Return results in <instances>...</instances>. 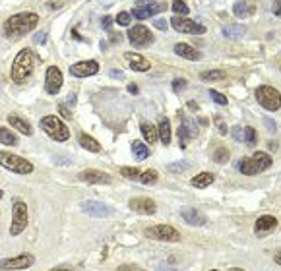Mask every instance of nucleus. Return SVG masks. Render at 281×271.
Here are the masks:
<instances>
[{
	"mask_svg": "<svg viewBox=\"0 0 281 271\" xmlns=\"http://www.w3.org/2000/svg\"><path fill=\"white\" fill-rule=\"evenodd\" d=\"M157 138L161 140L163 146H169V144H171V122H169V119H161L159 130H157Z\"/></svg>",
	"mask_w": 281,
	"mask_h": 271,
	"instance_id": "nucleus-25",
	"label": "nucleus"
},
{
	"mask_svg": "<svg viewBox=\"0 0 281 271\" xmlns=\"http://www.w3.org/2000/svg\"><path fill=\"white\" fill-rule=\"evenodd\" d=\"M183 128L187 130L190 138H196V136H198V128H196V124L192 122L190 117H183Z\"/></svg>",
	"mask_w": 281,
	"mask_h": 271,
	"instance_id": "nucleus-34",
	"label": "nucleus"
},
{
	"mask_svg": "<svg viewBox=\"0 0 281 271\" xmlns=\"http://www.w3.org/2000/svg\"><path fill=\"white\" fill-rule=\"evenodd\" d=\"M163 10H167V6L163 2H159V4L157 2H138L130 16H134L136 20H148V18L156 16Z\"/></svg>",
	"mask_w": 281,
	"mask_h": 271,
	"instance_id": "nucleus-12",
	"label": "nucleus"
},
{
	"mask_svg": "<svg viewBox=\"0 0 281 271\" xmlns=\"http://www.w3.org/2000/svg\"><path fill=\"white\" fill-rule=\"evenodd\" d=\"M146 237L154 239V241H163V242H179L181 241V233L171 227V225H154L150 229H146Z\"/></svg>",
	"mask_w": 281,
	"mask_h": 271,
	"instance_id": "nucleus-8",
	"label": "nucleus"
},
{
	"mask_svg": "<svg viewBox=\"0 0 281 271\" xmlns=\"http://www.w3.org/2000/svg\"><path fill=\"white\" fill-rule=\"evenodd\" d=\"M41 128L47 132V136L51 138V140H55V142H66L68 138H70V130L66 128V124H64L59 117H43L41 119Z\"/></svg>",
	"mask_w": 281,
	"mask_h": 271,
	"instance_id": "nucleus-4",
	"label": "nucleus"
},
{
	"mask_svg": "<svg viewBox=\"0 0 281 271\" xmlns=\"http://www.w3.org/2000/svg\"><path fill=\"white\" fill-rule=\"evenodd\" d=\"M35 264V258L31 254H20L16 258H8V260H2L0 262V270L2 271H18V270H28Z\"/></svg>",
	"mask_w": 281,
	"mask_h": 271,
	"instance_id": "nucleus-11",
	"label": "nucleus"
},
{
	"mask_svg": "<svg viewBox=\"0 0 281 271\" xmlns=\"http://www.w3.org/2000/svg\"><path fill=\"white\" fill-rule=\"evenodd\" d=\"M39 24V16L35 12H22V14H14L4 22V35L6 39H20L24 35H28L33 28Z\"/></svg>",
	"mask_w": 281,
	"mask_h": 271,
	"instance_id": "nucleus-1",
	"label": "nucleus"
},
{
	"mask_svg": "<svg viewBox=\"0 0 281 271\" xmlns=\"http://www.w3.org/2000/svg\"><path fill=\"white\" fill-rule=\"evenodd\" d=\"M0 165L12 173H18V175L33 173V163H30L28 159H24L20 155L10 153V151H0Z\"/></svg>",
	"mask_w": 281,
	"mask_h": 271,
	"instance_id": "nucleus-5",
	"label": "nucleus"
},
{
	"mask_svg": "<svg viewBox=\"0 0 281 271\" xmlns=\"http://www.w3.org/2000/svg\"><path fill=\"white\" fill-rule=\"evenodd\" d=\"M187 140H188V132L181 126V128H179V142H181V148H187Z\"/></svg>",
	"mask_w": 281,
	"mask_h": 271,
	"instance_id": "nucleus-42",
	"label": "nucleus"
},
{
	"mask_svg": "<svg viewBox=\"0 0 281 271\" xmlns=\"http://www.w3.org/2000/svg\"><path fill=\"white\" fill-rule=\"evenodd\" d=\"M181 217L187 221L188 225H192V227H204V225L208 223V219H206L200 211L192 210V208H183V210H181Z\"/></svg>",
	"mask_w": 281,
	"mask_h": 271,
	"instance_id": "nucleus-21",
	"label": "nucleus"
},
{
	"mask_svg": "<svg viewBox=\"0 0 281 271\" xmlns=\"http://www.w3.org/2000/svg\"><path fill=\"white\" fill-rule=\"evenodd\" d=\"M62 72H61V68L59 66H49V70H47V74H45V90L49 95H57L61 88H62Z\"/></svg>",
	"mask_w": 281,
	"mask_h": 271,
	"instance_id": "nucleus-14",
	"label": "nucleus"
},
{
	"mask_svg": "<svg viewBox=\"0 0 281 271\" xmlns=\"http://www.w3.org/2000/svg\"><path fill=\"white\" fill-rule=\"evenodd\" d=\"M101 26H103V30H111V26H113V18L111 16H105L103 20H101Z\"/></svg>",
	"mask_w": 281,
	"mask_h": 271,
	"instance_id": "nucleus-46",
	"label": "nucleus"
},
{
	"mask_svg": "<svg viewBox=\"0 0 281 271\" xmlns=\"http://www.w3.org/2000/svg\"><path fill=\"white\" fill-rule=\"evenodd\" d=\"M33 41H35L37 45H45V43H47V35H45L43 31H39V33L33 35Z\"/></svg>",
	"mask_w": 281,
	"mask_h": 271,
	"instance_id": "nucleus-44",
	"label": "nucleus"
},
{
	"mask_svg": "<svg viewBox=\"0 0 281 271\" xmlns=\"http://www.w3.org/2000/svg\"><path fill=\"white\" fill-rule=\"evenodd\" d=\"M175 55H179L181 59H187V60H200L202 55L198 49H194L192 45L188 43H177L175 45Z\"/></svg>",
	"mask_w": 281,
	"mask_h": 271,
	"instance_id": "nucleus-23",
	"label": "nucleus"
},
{
	"mask_svg": "<svg viewBox=\"0 0 281 271\" xmlns=\"http://www.w3.org/2000/svg\"><path fill=\"white\" fill-rule=\"evenodd\" d=\"M272 163H274V161H272V157H270L268 153L256 151L250 159L247 157V159H241V161H239V171H241L243 175H247V177H252V175H258V173L270 169Z\"/></svg>",
	"mask_w": 281,
	"mask_h": 271,
	"instance_id": "nucleus-3",
	"label": "nucleus"
},
{
	"mask_svg": "<svg viewBox=\"0 0 281 271\" xmlns=\"http://www.w3.org/2000/svg\"><path fill=\"white\" fill-rule=\"evenodd\" d=\"M229 271H245V270H241V268H233V270H229Z\"/></svg>",
	"mask_w": 281,
	"mask_h": 271,
	"instance_id": "nucleus-59",
	"label": "nucleus"
},
{
	"mask_svg": "<svg viewBox=\"0 0 281 271\" xmlns=\"http://www.w3.org/2000/svg\"><path fill=\"white\" fill-rule=\"evenodd\" d=\"M243 140L249 144V146H254L256 144V130L254 128H243Z\"/></svg>",
	"mask_w": 281,
	"mask_h": 271,
	"instance_id": "nucleus-36",
	"label": "nucleus"
},
{
	"mask_svg": "<svg viewBox=\"0 0 281 271\" xmlns=\"http://www.w3.org/2000/svg\"><path fill=\"white\" fill-rule=\"evenodd\" d=\"M0 144H4V146H16L18 138L14 136V132H10L6 128H0Z\"/></svg>",
	"mask_w": 281,
	"mask_h": 271,
	"instance_id": "nucleus-31",
	"label": "nucleus"
},
{
	"mask_svg": "<svg viewBox=\"0 0 281 271\" xmlns=\"http://www.w3.org/2000/svg\"><path fill=\"white\" fill-rule=\"evenodd\" d=\"M188 167V161H177V163H169L167 165V171H171V173H183V171H187Z\"/></svg>",
	"mask_w": 281,
	"mask_h": 271,
	"instance_id": "nucleus-35",
	"label": "nucleus"
},
{
	"mask_svg": "<svg viewBox=\"0 0 281 271\" xmlns=\"http://www.w3.org/2000/svg\"><path fill=\"white\" fill-rule=\"evenodd\" d=\"M109 76H111V78H115V80H123V78H125V74H123L121 70H111V72H109Z\"/></svg>",
	"mask_w": 281,
	"mask_h": 271,
	"instance_id": "nucleus-50",
	"label": "nucleus"
},
{
	"mask_svg": "<svg viewBox=\"0 0 281 271\" xmlns=\"http://www.w3.org/2000/svg\"><path fill=\"white\" fill-rule=\"evenodd\" d=\"M66 105H68V107H74V105H76V93H70V95H68Z\"/></svg>",
	"mask_w": 281,
	"mask_h": 271,
	"instance_id": "nucleus-51",
	"label": "nucleus"
},
{
	"mask_svg": "<svg viewBox=\"0 0 281 271\" xmlns=\"http://www.w3.org/2000/svg\"><path fill=\"white\" fill-rule=\"evenodd\" d=\"M221 33H223L227 39H239V37H243V35L247 33V28L241 26V24H229V26L223 28Z\"/></svg>",
	"mask_w": 281,
	"mask_h": 271,
	"instance_id": "nucleus-26",
	"label": "nucleus"
},
{
	"mask_svg": "<svg viewBox=\"0 0 281 271\" xmlns=\"http://www.w3.org/2000/svg\"><path fill=\"white\" fill-rule=\"evenodd\" d=\"M231 134H233V138H235L237 142H243V128H241V126H235V128L231 130Z\"/></svg>",
	"mask_w": 281,
	"mask_h": 271,
	"instance_id": "nucleus-45",
	"label": "nucleus"
},
{
	"mask_svg": "<svg viewBox=\"0 0 281 271\" xmlns=\"http://www.w3.org/2000/svg\"><path fill=\"white\" fill-rule=\"evenodd\" d=\"M256 101L260 103V107H264L266 111H280L281 107V95L278 90H274L272 86H260L256 90Z\"/></svg>",
	"mask_w": 281,
	"mask_h": 271,
	"instance_id": "nucleus-7",
	"label": "nucleus"
},
{
	"mask_svg": "<svg viewBox=\"0 0 281 271\" xmlns=\"http://www.w3.org/2000/svg\"><path fill=\"white\" fill-rule=\"evenodd\" d=\"M254 12H256L254 4H249V2H235L233 4V14L237 18H250Z\"/></svg>",
	"mask_w": 281,
	"mask_h": 271,
	"instance_id": "nucleus-24",
	"label": "nucleus"
},
{
	"mask_svg": "<svg viewBox=\"0 0 281 271\" xmlns=\"http://www.w3.org/2000/svg\"><path fill=\"white\" fill-rule=\"evenodd\" d=\"M37 62H39V59L35 57L33 51L22 49V51L18 53V57L14 59V62H12V72H10L12 80H14L16 84H26L33 76Z\"/></svg>",
	"mask_w": 281,
	"mask_h": 271,
	"instance_id": "nucleus-2",
	"label": "nucleus"
},
{
	"mask_svg": "<svg viewBox=\"0 0 281 271\" xmlns=\"http://www.w3.org/2000/svg\"><path fill=\"white\" fill-rule=\"evenodd\" d=\"M188 4L187 2H183V0H175L173 2V12H177V14H188Z\"/></svg>",
	"mask_w": 281,
	"mask_h": 271,
	"instance_id": "nucleus-37",
	"label": "nucleus"
},
{
	"mask_svg": "<svg viewBox=\"0 0 281 271\" xmlns=\"http://www.w3.org/2000/svg\"><path fill=\"white\" fill-rule=\"evenodd\" d=\"M216 181V177H214V173H200V175H196L194 179H192V186L194 188H208L210 184H214Z\"/></svg>",
	"mask_w": 281,
	"mask_h": 271,
	"instance_id": "nucleus-27",
	"label": "nucleus"
},
{
	"mask_svg": "<svg viewBox=\"0 0 281 271\" xmlns=\"http://www.w3.org/2000/svg\"><path fill=\"white\" fill-rule=\"evenodd\" d=\"M212 271H218V270H212Z\"/></svg>",
	"mask_w": 281,
	"mask_h": 271,
	"instance_id": "nucleus-61",
	"label": "nucleus"
},
{
	"mask_svg": "<svg viewBox=\"0 0 281 271\" xmlns=\"http://www.w3.org/2000/svg\"><path fill=\"white\" fill-rule=\"evenodd\" d=\"M198 122H200V124H204V126H208V120H206L204 117H200V119H198Z\"/></svg>",
	"mask_w": 281,
	"mask_h": 271,
	"instance_id": "nucleus-56",
	"label": "nucleus"
},
{
	"mask_svg": "<svg viewBox=\"0 0 281 271\" xmlns=\"http://www.w3.org/2000/svg\"><path fill=\"white\" fill-rule=\"evenodd\" d=\"M210 97L218 103V105H221V107H225L227 105V97L223 95V93H219V91H216V90H210Z\"/></svg>",
	"mask_w": 281,
	"mask_h": 271,
	"instance_id": "nucleus-38",
	"label": "nucleus"
},
{
	"mask_svg": "<svg viewBox=\"0 0 281 271\" xmlns=\"http://www.w3.org/2000/svg\"><path fill=\"white\" fill-rule=\"evenodd\" d=\"M2 196H4V192H2V190H0V200H2Z\"/></svg>",
	"mask_w": 281,
	"mask_h": 271,
	"instance_id": "nucleus-60",
	"label": "nucleus"
},
{
	"mask_svg": "<svg viewBox=\"0 0 281 271\" xmlns=\"http://www.w3.org/2000/svg\"><path fill=\"white\" fill-rule=\"evenodd\" d=\"M82 211L92 215V217H109L113 215V210L109 206H105L103 202H95V200H88L82 204Z\"/></svg>",
	"mask_w": 281,
	"mask_h": 271,
	"instance_id": "nucleus-18",
	"label": "nucleus"
},
{
	"mask_svg": "<svg viewBox=\"0 0 281 271\" xmlns=\"http://www.w3.org/2000/svg\"><path fill=\"white\" fill-rule=\"evenodd\" d=\"M274 14H280V2H274Z\"/></svg>",
	"mask_w": 281,
	"mask_h": 271,
	"instance_id": "nucleus-55",
	"label": "nucleus"
},
{
	"mask_svg": "<svg viewBox=\"0 0 281 271\" xmlns=\"http://www.w3.org/2000/svg\"><path fill=\"white\" fill-rule=\"evenodd\" d=\"M99 72V62L97 60H84L76 62L70 66V74L76 78H88V76H95Z\"/></svg>",
	"mask_w": 281,
	"mask_h": 271,
	"instance_id": "nucleus-15",
	"label": "nucleus"
},
{
	"mask_svg": "<svg viewBox=\"0 0 281 271\" xmlns=\"http://www.w3.org/2000/svg\"><path fill=\"white\" fill-rule=\"evenodd\" d=\"M140 130H142V134H144V138H146V142L148 144H156L157 142V128L154 124H150V122H142L140 124Z\"/></svg>",
	"mask_w": 281,
	"mask_h": 271,
	"instance_id": "nucleus-30",
	"label": "nucleus"
},
{
	"mask_svg": "<svg viewBox=\"0 0 281 271\" xmlns=\"http://www.w3.org/2000/svg\"><path fill=\"white\" fill-rule=\"evenodd\" d=\"M59 113L62 115L66 120H72V119H74V117H72V113H70V109H68L66 105H59Z\"/></svg>",
	"mask_w": 281,
	"mask_h": 271,
	"instance_id": "nucleus-43",
	"label": "nucleus"
},
{
	"mask_svg": "<svg viewBox=\"0 0 281 271\" xmlns=\"http://www.w3.org/2000/svg\"><path fill=\"white\" fill-rule=\"evenodd\" d=\"M28 206H26V202H22V200H14V204H12V227H10V235L12 237H18V235H22L24 231H26V227H28Z\"/></svg>",
	"mask_w": 281,
	"mask_h": 271,
	"instance_id": "nucleus-6",
	"label": "nucleus"
},
{
	"mask_svg": "<svg viewBox=\"0 0 281 271\" xmlns=\"http://www.w3.org/2000/svg\"><path fill=\"white\" fill-rule=\"evenodd\" d=\"M119 271H144L142 268H138V266H132V264H128V266H121Z\"/></svg>",
	"mask_w": 281,
	"mask_h": 271,
	"instance_id": "nucleus-48",
	"label": "nucleus"
},
{
	"mask_svg": "<svg viewBox=\"0 0 281 271\" xmlns=\"http://www.w3.org/2000/svg\"><path fill=\"white\" fill-rule=\"evenodd\" d=\"M132 155H134L136 161H144V159L150 157V148L136 140V142H132Z\"/></svg>",
	"mask_w": 281,
	"mask_h": 271,
	"instance_id": "nucleus-29",
	"label": "nucleus"
},
{
	"mask_svg": "<svg viewBox=\"0 0 281 271\" xmlns=\"http://www.w3.org/2000/svg\"><path fill=\"white\" fill-rule=\"evenodd\" d=\"M223 78H225L223 70H208V72L200 74V80H204V82H214V80H223Z\"/></svg>",
	"mask_w": 281,
	"mask_h": 271,
	"instance_id": "nucleus-32",
	"label": "nucleus"
},
{
	"mask_svg": "<svg viewBox=\"0 0 281 271\" xmlns=\"http://www.w3.org/2000/svg\"><path fill=\"white\" fill-rule=\"evenodd\" d=\"M128 41H130L132 47L144 49V47H150L154 43V33L146 26H134V28L128 30Z\"/></svg>",
	"mask_w": 281,
	"mask_h": 271,
	"instance_id": "nucleus-10",
	"label": "nucleus"
},
{
	"mask_svg": "<svg viewBox=\"0 0 281 271\" xmlns=\"http://www.w3.org/2000/svg\"><path fill=\"white\" fill-rule=\"evenodd\" d=\"M78 179L82 182H88V184H111V175H107L103 171H95V169L82 171Z\"/></svg>",
	"mask_w": 281,
	"mask_h": 271,
	"instance_id": "nucleus-19",
	"label": "nucleus"
},
{
	"mask_svg": "<svg viewBox=\"0 0 281 271\" xmlns=\"http://www.w3.org/2000/svg\"><path fill=\"white\" fill-rule=\"evenodd\" d=\"M47 6H49V8H53V10H59V8H64L62 2H47Z\"/></svg>",
	"mask_w": 281,
	"mask_h": 271,
	"instance_id": "nucleus-52",
	"label": "nucleus"
},
{
	"mask_svg": "<svg viewBox=\"0 0 281 271\" xmlns=\"http://www.w3.org/2000/svg\"><path fill=\"white\" fill-rule=\"evenodd\" d=\"M128 91H130L132 95H138V86H136V84H128Z\"/></svg>",
	"mask_w": 281,
	"mask_h": 271,
	"instance_id": "nucleus-54",
	"label": "nucleus"
},
{
	"mask_svg": "<svg viewBox=\"0 0 281 271\" xmlns=\"http://www.w3.org/2000/svg\"><path fill=\"white\" fill-rule=\"evenodd\" d=\"M270 150L276 151V150H278V144H276V142H272V144H270Z\"/></svg>",
	"mask_w": 281,
	"mask_h": 271,
	"instance_id": "nucleus-57",
	"label": "nucleus"
},
{
	"mask_svg": "<svg viewBox=\"0 0 281 271\" xmlns=\"http://www.w3.org/2000/svg\"><path fill=\"white\" fill-rule=\"evenodd\" d=\"M171 26H173V30L179 31V33H192V35H202V33H206V28H204L202 24H198V22H194V20H188V18L175 16V18L171 20Z\"/></svg>",
	"mask_w": 281,
	"mask_h": 271,
	"instance_id": "nucleus-13",
	"label": "nucleus"
},
{
	"mask_svg": "<svg viewBox=\"0 0 281 271\" xmlns=\"http://www.w3.org/2000/svg\"><path fill=\"white\" fill-rule=\"evenodd\" d=\"M8 124L14 128V130H18V132H22L24 136H31L33 130H31V124L26 120L24 117H20V115H16V113H12V115H8Z\"/></svg>",
	"mask_w": 281,
	"mask_h": 271,
	"instance_id": "nucleus-22",
	"label": "nucleus"
},
{
	"mask_svg": "<svg viewBox=\"0 0 281 271\" xmlns=\"http://www.w3.org/2000/svg\"><path fill=\"white\" fill-rule=\"evenodd\" d=\"M51 271H72V270H64V268H57V270H51Z\"/></svg>",
	"mask_w": 281,
	"mask_h": 271,
	"instance_id": "nucleus-58",
	"label": "nucleus"
},
{
	"mask_svg": "<svg viewBox=\"0 0 281 271\" xmlns=\"http://www.w3.org/2000/svg\"><path fill=\"white\" fill-rule=\"evenodd\" d=\"M154 26H156L157 30H161V31H165L167 28H169V26H167V22H165V20H161V18H159V20H156V24H154Z\"/></svg>",
	"mask_w": 281,
	"mask_h": 271,
	"instance_id": "nucleus-49",
	"label": "nucleus"
},
{
	"mask_svg": "<svg viewBox=\"0 0 281 271\" xmlns=\"http://www.w3.org/2000/svg\"><path fill=\"white\" fill-rule=\"evenodd\" d=\"M130 22H132V16H130L128 12H121V14L117 16V24H119V26H123V28L130 26Z\"/></svg>",
	"mask_w": 281,
	"mask_h": 271,
	"instance_id": "nucleus-39",
	"label": "nucleus"
},
{
	"mask_svg": "<svg viewBox=\"0 0 281 271\" xmlns=\"http://www.w3.org/2000/svg\"><path fill=\"white\" fill-rule=\"evenodd\" d=\"M157 271H177L175 268H169V266H165V264H159L157 266Z\"/></svg>",
	"mask_w": 281,
	"mask_h": 271,
	"instance_id": "nucleus-53",
	"label": "nucleus"
},
{
	"mask_svg": "<svg viewBox=\"0 0 281 271\" xmlns=\"http://www.w3.org/2000/svg\"><path fill=\"white\" fill-rule=\"evenodd\" d=\"M264 126H266L270 132H278V126H276V122L272 120V119H264Z\"/></svg>",
	"mask_w": 281,
	"mask_h": 271,
	"instance_id": "nucleus-47",
	"label": "nucleus"
},
{
	"mask_svg": "<svg viewBox=\"0 0 281 271\" xmlns=\"http://www.w3.org/2000/svg\"><path fill=\"white\" fill-rule=\"evenodd\" d=\"M276 229H278V219H276L274 215H262V217L256 221V225H254L256 237H266V235L274 233Z\"/></svg>",
	"mask_w": 281,
	"mask_h": 271,
	"instance_id": "nucleus-17",
	"label": "nucleus"
},
{
	"mask_svg": "<svg viewBox=\"0 0 281 271\" xmlns=\"http://www.w3.org/2000/svg\"><path fill=\"white\" fill-rule=\"evenodd\" d=\"M78 142H80V146H82L84 150H88V151L97 153V151L101 150L99 142H97L95 138H92V136H88V134H78Z\"/></svg>",
	"mask_w": 281,
	"mask_h": 271,
	"instance_id": "nucleus-28",
	"label": "nucleus"
},
{
	"mask_svg": "<svg viewBox=\"0 0 281 271\" xmlns=\"http://www.w3.org/2000/svg\"><path fill=\"white\" fill-rule=\"evenodd\" d=\"M185 88H187V80H183V78H177V80H173V84H171V90L175 91V93L183 91Z\"/></svg>",
	"mask_w": 281,
	"mask_h": 271,
	"instance_id": "nucleus-40",
	"label": "nucleus"
},
{
	"mask_svg": "<svg viewBox=\"0 0 281 271\" xmlns=\"http://www.w3.org/2000/svg\"><path fill=\"white\" fill-rule=\"evenodd\" d=\"M214 161L216 163H227L229 161V150L225 146H219L218 150L214 151Z\"/></svg>",
	"mask_w": 281,
	"mask_h": 271,
	"instance_id": "nucleus-33",
	"label": "nucleus"
},
{
	"mask_svg": "<svg viewBox=\"0 0 281 271\" xmlns=\"http://www.w3.org/2000/svg\"><path fill=\"white\" fill-rule=\"evenodd\" d=\"M128 208L136 213H142V215H154L157 211L156 202L152 198H132Z\"/></svg>",
	"mask_w": 281,
	"mask_h": 271,
	"instance_id": "nucleus-16",
	"label": "nucleus"
},
{
	"mask_svg": "<svg viewBox=\"0 0 281 271\" xmlns=\"http://www.w3.org/2000/svg\"><path fill=\"white\" fill-rule=\"evenodd\" d=\"M121 175L130 179V181L142 182V184H156L159 175H157L156 169H136V167H123L121 169Z\"/></svg>",
	"mask_w": 281,
	"mask_h": 271,
	"instance_id": "nucleus-9",
	"label": "nucleus"
},
{
	"mask_svg": "<svg viewBox=\"0 0 281 271\" xmlns=\"http://www.w3.org/2000/svg\"><path fill=\"white\" fill-rule=\"evenodd\" d=\"M214 122H216V126H218L219 134H227V132H229L227 124H225V120H223L221 117H216V119H214Z\"/></svg>",
	"mask_w": 281,
	"mask_h": 271,
	"instance_id": "nucleus-41",
	"label": "nucleus"
},
{
	"mask_svg": "<svg viewBox=\"0 0 281 271\" xmlns=\"http://www.w3.org/2000/svg\"><path fill=\"white\" fill-rule=\"evenodd\" d=\"M125 60L128 62L130 70H134V72H148L152 68V64H150V60L146 57L136 55V53H126Z\"/></svg>",
	"mask_w": 281,
	"mask_h": 271,
	"instance_id": "nucleus-20",
	"label": "nucleus"
}]
</instances>
